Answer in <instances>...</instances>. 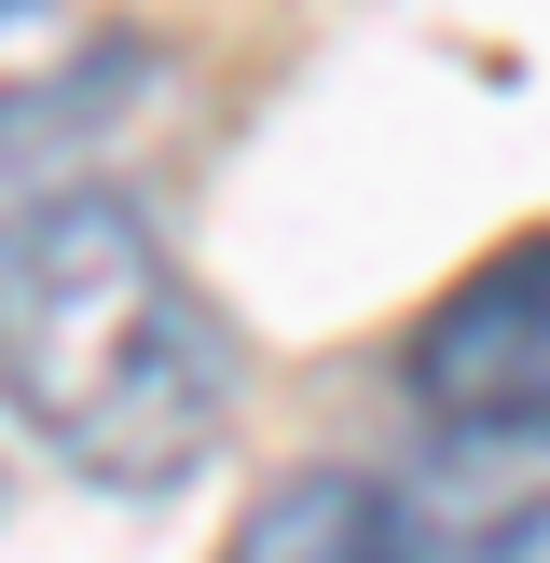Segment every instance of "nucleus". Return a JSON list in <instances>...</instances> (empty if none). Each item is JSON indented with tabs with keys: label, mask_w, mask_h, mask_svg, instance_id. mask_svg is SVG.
I'll list each match as a JSON object with an SVG mask.
<instances>
[{
	"label": "nucleus",
	"mask_w": 550,
	"mask_h": 563,
	"mask_svg": "<svg viewBox=\"0 0 550 563\" xmlns=\"http://www.w3.org/2000/svg\"><path fill=\"white\" fill-rule=\"evenodd\" d=\"M14 165H28V152H14V137H0V192H14ZM0 220H14V207H0Z\"/></svg>",
	"instance_id": "obj_5"
},
{
	"label": "nucleus",
	"mask_w": 550,
	"mask_h": 563,
	"mask_svg": "<svg viewBox=\"0 0 550 563\" xmlns=\"http://www.w3.org/2000/svg\"><path fill=\"white\" fill-rule=\"evenodd\" d=\"M220 563H399V522H385V482H344V467H302L262 509L234 522Z\"/></svg>",
	"instance_id": "obj_4"
},
{
	"label": "nucleus",
	"mask_w": 550,
	"mask_h": 563,
	"mask_svg": "<svg viewBox=\"0 0 550 563\" xmlns=\"http://www.w3.org/2000/svg\"><path fill=\"white\" fill-rule=\"evenodd\" d=\"M399 399L440 440H550V220L454 275L399 344Z\"/></svg>",
	"instance_id": "obj_2"
},
{
	"label": "nucleus",
	"mask_w": 550,
	"mask_h": 563,
	"mask_svg": "<svg viewBox=\"0 0 550 563\" xmlns=\"http://www.w3.org/2000/svg\"><path fill=\"white\" fill-rule=\"evenodd\" d=\"M399 563H550V440H427L385 482Z\"/></svg>",
	"instance_id": "obj_3"
},
{
	"label": "nucleus",
	"mask_w": 550,
	"mask_h": 563,
	"mask_svg": "<svg viewBox=\"0 0 550 563\" xmlns=\"http://www.w3.org/2000/svg\"><path fill=\"white\" fill-rule=\"evenodd\" d=\"M0 412L97 495H193L234 440V330L124 192L0 220Z\"/></svg>",
	"instance_id": "obj_1"
}]
</instances>
